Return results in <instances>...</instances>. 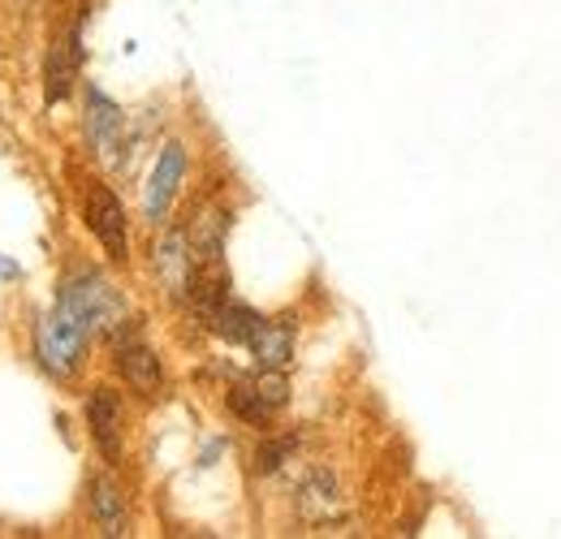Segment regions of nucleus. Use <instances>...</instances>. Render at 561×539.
<instances>
[{
  "mask_svg": "<svg viewBox=\"0 0 561 539\" xmlns=\"http://www.w3.org/2000/svg\"><path fill=\"white\" fill-rule=\"evenodd\" d=\"M57 307L70 316L73 324H82L87 333H95V329H113V320L122 316V302H117L113 285H108L104 276H95V272H73L70 280L61 285Z\"/></svg>",
  "mask_w": 561,
  "mask_h": 539,
  "instance_id": "nucleus-1",
  "label": "nucleus"
},
{
  "mask_svg": "<svg viewBox=\"0 0 561 539\" xmlns=\"http://www.w3.org/2000/svg\"><path fill=\"white\" fill-rule=\"evenodd\" d=\"M87 337L91 333L82 324H73L61 307L48 311L39 320V329H35V354H39L44 371L57 376V380H70L78 371V363H82V354H87Z\"/></svg>",
  "mask_w": 561,
  "mask_h": 539,
  "instance_id": "nucleus-2",
  "label": "nucleus"
},
{
  "mask_svg": "<svg viewBox=\"0 0 561 539\" xmlns=\"http://www.w3.org/2000/svg\"><path fill=\"white\" fill-rule=\"evenodd\" d=\"M182 173H186V151H182V142H164V151L156 156V169H151V177H147V191H142V216H147L151 225H160V220L169 216L173 195H178V186H182Z\"/></svg>",
  "mask_w": 561,
  "mask_h": 539,
  "instance_id": "nucleus-3",
  "label": "nucleus"
},
{
  "mask_svg": "<svg viewBox=\"0 0 561 539\" xmlns=\"http://www.w3.org/2000/svg\"><path fill=\"white\" fill-rule=\"evenodd\" d=\"M87 225L91 233L104 242L108 260H126V211H122V199L108 191V186H95L91 199H87Z\"/></svg>",
  "mask_w": 561,
  "mask_h": 539,
  "instance_id": "nucleus-4",
  "label": "nucleus"
},
{
  "mask_svg": "<svg viewBox=\"0 0 561 539\" xmlns=\"http://www.w3.org/2000/svg\"><path fill=\"white\" fill-rule=\"evenodd\" d=\"M156 272L164 280V289L173 298L191 294V276H195V251H191V233L186 229H169L156 246Z\"/></svg>",
  "mask_w": 561,
  "mask_h": 539,
  "instance_id": "nucleus-5",
  "label": "nucleus"
},
{
  "mask_svg": "<svg viewBox=\"0 0 561 539\" xmlns=\"http://www.w3.org/2000/svg\"><path fill=\"white\" fill-rule=\"evenodd\" d=\"M87 423H91V436H95L100 454L108 462H117L122 458V402H117L113 389H95L87 398Z\"/></svg>",
  "mask_w": 561,
  "mask_h": 539,
  "instance_id": "nucleus-6",
  "label": "nucleus"
},
{
  "mask_svg": "<svg viewBox=\"0 0 561 539\" xmlns=\"http://www.w3.org/2000/svg\"><path fill=\"white\" fill-rule=\"evenodd\" d=\"M122 130H126V113L95 87H87V138L100 156H113L117 142H122Z\"/></svg>",
  "mask_w": 561,
  "mask_h": 539,
  "instance_id": "nucleus-7",
  "label": "nucleus"
},
{
  "mask_svg": "<svg viewBox=\"0 0 561 539\" xmlns=\"http://www.w3.org/2000/svg\"><path fill=\"white\" fill-rule=\"evenodd\" d=\"M117 371L139 389V393H156L160 389V358L151 354V345L135 333H117Z\"/></svg>",
  "mask_w": 561,
  "mask_h": 539,
  "instance_id": "nucleus-8",
  "label": "nucleus"
},
{
  "mask_svg": "<svg viewBox=\"0 0 561 539\" xmlns=\"http://www.w3.org/2000/svg\"><path fill=\"white\" fill-rule=\"evenodd\" d=\"M225 229H229V216L220 207H204L195 216V225L186 229L191 233V251H195V264H220V251H225Z\"/></svg>",
  "mask_w": 561,
  "mask_h": 539,
  "instance_id": "nucleus-9",
  "label": "nucleus"
},
{
  "mask_svg": "<svg viewBox=\"0 0 561 539\" xmlns=\"http://www.w3.org/2000/svg\"><path fill=\"white\" fill-rule=\"evenodd\" d=\"M251 354H255L260 367L285 371L289 358H294V324H289V320H277V324L264 320V329L251 337Z\"/></svg>",
  "mask_w": 561,
  "mask_h": 539,
  "instance_id": "nucleus-10",
  "label": "nucleus"
},
{
  "mask_svg": "<svg viewBox=\"0 0 561 539\" xmlns=\"http://www.w3.org/2000/svg\"><path fill=\"white\" fill-rule=\"evenodd\" d=\"M91 514L104 536H126V501L113 479H91Z\"/></svg>",
  "mask_w": 561,
  "mask_h": 539,
  "instance_id": "nucleus-11",
  "label": "nucleus"
},
{
  "mask_svg": "<svg viewBox=\"0 0 561 539\" xmlns=\"http://www.w3.org/2000/svg\"><path fill=\"white\" fill-rule=\"evenodd\" d=\"M298 509H302L311 523H320V518L337 514V479H333L329 471L307 474V483L298 488Z\"/></svg>",
  "mask_w": 561,
  "mask_h": 539,
  "instance_id": "nucleus-12",
  "label": "nucleus"
},
{
  "mask_svg": "<svg viewBox=\"0 0 561 539\" xmlns=\"http://www.w3.org/2000/svg\"><path fill=\"white\" fill-rule=\"evenodd\" d=\"M78 73V31H70L53 53H48V100H66Z\"/></svg>",
  "mask_w": 561,
  "mask_h": 539,
  "instance_id": "nucleus-13",
  "label": "nucleus"
},
{
  "mask_svg": "<svg viewBox=\"0 0 561 539\" xmlns=\"http://www.w3.org/2000/svg\"><path fill=\"white\" fill-rule=\"evenodd\" d=\"M208 324H211V333H220V337L233 341V345H251V337L264 329V320H260L251 307H238V302H225Z\"/></svg>",
  "mask_w": 561,
  "mask_h": 539,
  "instance_id": "nucleus-14",
  "label": "nucleus"
},
{
  "mask_svg": "<svg viewBox=\"0 0 561 539\" xmlns=\"http://www.w3.org/2000/svg\"><path fill=\"white\" fill-rule=\"evenodd\" d=\"M229 410H233L242 423H251V427H264V423L273 418V410L255 393V385H238V389L229 393Z\"/></svg>",
  "mask_w": 561,
  "mask_h": 539,
  "instance_id": "nucleus-15",
  "label": "nucleus"
},
{
  "mask_svg": "<svg viewBox=\"0 0 561 539\" xmlns=\"http://www.w3.org/2000/svg\"><path fill=\"white\" fill-rule=\"evenodd\" d=\"M255 393L268 402V410H280V405L289 402V385H285V376L273 371V367H260V376H255Z\"/></svg>",
  "mask_w": 561,
  "mask_h": 539,
  "instance_id": "nucleus-16",
  "label": "nucleus"
},
{
  "mask_svg": "<svg viewBox=\"0 0 561 539\" xmlns=\"http://www.w3.org/2000/svg\"><path fill=\"white\" fill-rule=\"evenodd\" d=\"M294 454V440H268V445H260V454H255V467L264 474H273L285 467V458Z\"/></svg>",
  "mask_w": 561,
  "mask_h": 539,
  "instance_id": "nucleus-17",
  "label": "nucleus"
},
{
  "mask_svg": "<svg viewBox=\"0 0 561 539\" xmlns=\"http://www.w3.org/2000/svg\"><path fill=\"white\" fill-rule=\"evenodd\" d=\"M9 276H18V264H9V260H0V280H9Z\"/></svg>",
  "mask_w": 561,
  "mask_h": 539,
  "instance_id": "nucleus-18",
  "label": "nucleus"
}]
</instances>
